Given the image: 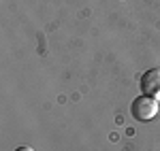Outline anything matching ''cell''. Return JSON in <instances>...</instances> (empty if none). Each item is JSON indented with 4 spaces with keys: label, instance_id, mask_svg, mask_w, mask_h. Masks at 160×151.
<instances>
[{
    "label": "cell",
    "instance_id": "obj_1",
    "mask_svg": "<svg viewBox=\"0 0 160 151\" xmlns=\"http://www.w3.org/2000/svg\"><path fill=\"white\" fill-rule=\"evenodd\" d=\"M130 111L137 121H152L158 113V102H156V98H149V96H139L132 100Z\"/></svg>",
    "mask_w": 160,
    "mask_h": 151
},
{
    "label": "cell",
    "instance_id": "obj_2",
    "mask_svg": "<svg viewBox=\"0 0 160 151\" xmlns=\"http://www.w3.org/2000/svg\"><path fill=\"white\" fill-rule=\"evenodd\" d=\"M141 92L149 98H160V68H152L141 77Z\"/></svg>",
    "mask_w": 160,
    "mask_h": 151
},
{
    "label": "cell",
    "instance_id": "obj_3",
    "mask_svg": "<svg viewBox=\"0 0 160 151\" xmlns=\"http://www.w3.org/2000/svg\"><path fill=\"white\" fill-rule=\"evenodd\" d=\"M15 151H34L32 147H28V145H22V147H17Z\"/></svg>",
    "mask_w": 160,
    "mask_h": 151
}]
</instances>
